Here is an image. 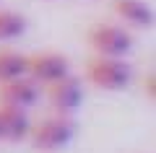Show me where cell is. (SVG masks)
Wrapping results in <instances>:
<instances>
[{
    "mask_svg": "<svg viewBox=\"0 0 156 153\" xmlns=\"http://www.w3.org/2000/svg\"><path fill=\"white\" fill-rule=\"evenodd\" d=\"M83 75L91 86L101 88V91H122L133 81V68L122 60V57H104L94 55L86 60Z\"/></svg>",
    "mask_w": 156,
    "mask_h": 153,
    "instance_id": "6da1fadb",
    "label": "cell"
},
{
    "mask_svg": "<svg viewBox=\"0 0 156 153\" xmlns=\"http://www.w3.org/2000/svg\"><path fill=\"white\" fill-rule=\"evenodd\" d=\"M70 73V62L60 52H37V55L26 57V75L34 78L39 86H50L52 81L68 75Z\"/></svg>",
    "mask_w": 156,
    "mask_h": 153,
    "instance_id": "5b68a950",
    "label": "cell"
},
{
    "mask_svg": "<svg viewBox=\"0 0 156 153\" xmlns=\"http://www.w3.org/2000/svg\"><path fill=\"white\" fill-rule=\"evenodd\" d=\"M29 21L23 13L18 11H0V42H11V39H18L23 31H26Z\"/></svg>",
    "mask_w": 156,
    "mask_h": 153,
    "instance_id": "30bf717a",
    "label": "cell"
},
{
    "mask_svg": "<svg viewBox=\"0 0 156 153\" xmlns=\"http://www.w3.org/2000/svg\"><path fill=\"white\" fill-rule=\"evenodd\" d=\"M39 93H42V86L29 75H18L0 83V101L21 106V109H29L31 104H37Z\"/></svg>",
    "mask_w": 156,
    "mask_h": 153,
    "instance_id": "8992f818",
    "label": "cell"
},
{
    "mask_svg": "<svg viewBox=\"0 0 156 153\" xmlns=\"http://www.w3.org/2000/svg\"><path fill=\"white\" fill-rule=\"evenodd\" d=\"M47 101H50V109L55 114H70L81 106L83 101V86L76 75H62L57 81H52L47 86Z\"/></svg>",
    "mask_w": 156,
    "mask_h": 153,
    "instance_id": "277c9868",
    "label": "cell"
},
{
    "mask_svg": "<svg viewBox=\"0 0 156 153\" xmlns=\"http://www.w3.org/2000/svg\"><path fill=\"white\" fill-rule=\"evenodd\" d=\"M29 127H31V120H29L26 109L0 101V137L13 140V143L26 140L29 137Z\"/></svg>",
    "mask_w": 156,
    "mask_h": 153,
    "instance_id": "ba28073f",
    "label": "cell"
},
{
    "mask_svg": "<svg viewBox=\"0 0 156 153\" xmlns=\"http://www.w3.org/2000/svg\"><path fill=\"white\" fill-rule=\"evenodd\" d=\"M76 137V122L70 114H55L34 122L29 127V140L39 151H60Z\"/></svg>",
    "mask_w": 156,
    "mask_h": 153,
    "instance_id": "7a4b0ae2",
    "label": "cell"
},
{
    "mask_svg": "<svg viewBox=\"0 0 156 153\" xmlns=\"http://www.w3.org/2000/svg\"><path fill=\"white\" fill-rule=\"evenodd\" d=\"M26 75V55L16 49H0V83Z\"/></svg>",
    "mask_w": 156,
    "mask_h": 153,
    "instance_id": "9c48e42d",
    "label": "cell"
},
{
    "mask_svg": "<svg viewBox=\"0 0 156 153\" xmlns=\"http://www.w3.org/2000/svg\"><path fill=\"white\" fill-rule=\"evenodd\" d=\"M109 8H112V13H115L122 23H128L130 29L146 31V29L154 26V11H151V5L146 0H112Z\"/></svg>",
    "mask_w": 156,
    "mask_h": 153,
    "instance_id": "52a82bcc",
    "label": "cell"
},
{
    "mask_svg": "<svg viewBox=\"0 0 156 153\" xmlns=\"http://www.w3.org/2000/svg\"><path fill=\"white\" fill-rule=\"evenodd\" d=\"M143 91H146V96L154 101L156 99V75L154 73H146V78H143Z\"/></svg>",
    "mask_w": 156,
    "mask_h": 153,
    "instance_id": "8fae6325",
    "label": "cell"
},
{
    "mask_svg": "<svg viewBox=\"0 0 156 153\" xmlns=\"http://www.w3.org/2000/svg\"><path fill=\"white\" fill-rule=\"evenodd\" d=\"M89 47L94 55L104 57H125L133 49V34L125 26H115V23H101L89 31Z\"/></svg>",
    "mask_w": 156,
    "mask_h": 153,
    "instance_id": "3957f363",
    "label": "cell"
}]
</instances>
